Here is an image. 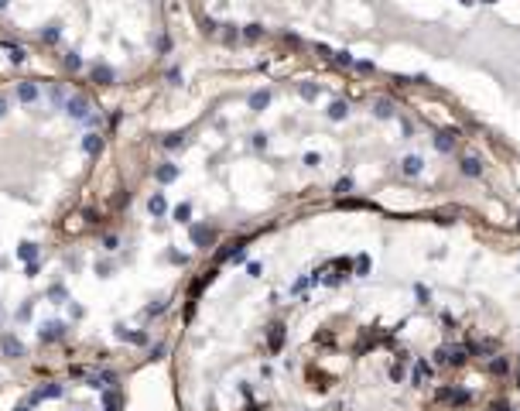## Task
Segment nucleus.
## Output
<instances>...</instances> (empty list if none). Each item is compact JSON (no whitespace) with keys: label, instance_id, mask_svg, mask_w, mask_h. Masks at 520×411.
I'll return each mask as SVG.
<instances>
[{"label":"nucleus","instance_id":"obj_19","mask_svg":"<svg viewBox=\"0 0 520 411\" xmlns=\"http://www.w3.org/2000/svg\"><path fill=\"white\" fill-rule=\"evenodd\" d=\"M448 363H465V346H452L448 349Z\"/></svg>","mask_w":520,"mask_h":411},{"label":"nucleus","instance_id":"obj_11","mask_svg":"<svg viewBox=\"0 0 520 411\" xmlns=\"http://www.w3.org/2000/svg\"><path fill=\"white\" fill-rule=\"evenodd\" d=\"M17 96H21L24 103H31V100L38 96V86H34V82H21V86H17Z\"/></svg>","mask_w":520,"mask_h":411},{"label":"nucleus","instance_id":"obj_20","mask_svg":"<svg viewBox=\"0 0 520 411\" xmlns=\"http://www.w3.org/2000/svg\"><path fill=\"white\" fill-rule=\"evenodd\" d=\"M82 147H86V151H89V154H96V151H99V147H103V140H99V137H96V134H89V137H86V140H82Z\"/></svg>","mask_w":520,"mask_h":411},{"label":"nucleus","instance_id":"obj_35","mask_svg":"<svg viewBox=\"0 0 520 411\" xmlns=\"http://www.w3.org/2000/svg\"><path fill=\"white\" fill-rule=\"evenodd\" d=\"M356 68H360L363 75H370V72H373V62H356Z\"/></svg>","mask_w":520,"mask_h":411},{"label":"nucleus","instance_id":"obj_13","mask_svg":"<svg viewBox=\"0 0 520 411\" xmlns=\"http://www.w3.org/2000/svg\"><path fill=\"white\" fill-rule=\"evenodd\" d=\"M483 171V165L476 161V158H462V175H469V178H476Z\"/></svg>","mask_w":520,"mask_h":411},{"label":"nucleus","instance_id":"obj_16","mask_svg":"<svg viewBox=\"0 0 520 411\" xmlns=\"http://www.w3.org/2000/svg\"><path fill=\"white\" fill-rule=\"evenodd\" d=\"M0 45L10 52V59H14V62H24V48H21V45H14L10 38H7V41H0Z\"/></svg>","mask_w":520,"mask_h":411},{"label":"nucleus","instance_id":"obj_29","mask_svg":"<svg viewBox=\"0 0 520 411\" xmlns=\"http://www.w3.org/2000/svg\"><path fill=\"white\" fill-rule=\"evenodd\" d=\"M226 28V41H236L240 38V31H236V24H223Z\"/></svg>","mask_w":520,"mask_h":411},{"label":"nucleus","instance_id":"obj_21","mask_svg":"<svg viewBox=\"0 0 520 411\" xmlns=\"http://www.w3.org/2000/svg\"><path fill=\"white\" fill-rule=\"evenodd\" d=\"M148 209H151V212H154V216H161V212H164V196H151Z\"/></svg>","mask_w":520,"mask_h":411},{"label":"nucleus","instance_id":"obj_6","mask_svg":"<svg viewBox=\"0 0 520 411\" xmlns=\"http://www.w3.org/2000/svg\"><path fill=\"white\" fill-rule=\"evenodd\" d=\"M69 113H72L75 120H82V117H89V103H86L82 96H72V100H69Z\"/></svg>","mask_w":520,"mask_h":411},{"label":"nucleus","instance_id":"obj_4","mask_svg":"<svg viewBox=\"0 0 520 411\" xmlns=\"http://www.w3.org/2000/svg\"><path fill=\"white\" fill-rule=\"evenodd\" d=\"M373 117H376V120H390V117H394V103H390L387 96H380V100L373 103Z\"/></svg>","mask_w":520,"mask_h":411},{"label":"nucleus","instance_id":"obj_3","mask_svg":"<svg viewBox=\"0 0 520 411\" xmlns=\"http://www.w3.org/2000/svg\"><path fill=\"white\" fill-rule=\"evenodd\" d=\"M438 401H452V405H469L472 401V394L469 391H438Z\"/></svg>","mask_w":520,"mask_h":411},{"label":"nucleus","instance_id":"obj_26","mask_svg":"<svg viewBox=\"0 0 520 411\" xmlns=\"http://www.w3.org/2000/svg\"><path fill=\"white\" fill-rule=\"evenodd\" d=\"M65 66H69V68L75 72V68H82V59H79L75 52H69V55H65Z\"/></svg>","mask_w":520,"mask_h":411},{"label":"nucleus","instance_id":"obj_34","mask_svg":"<svg viewBox=\"0 0 520 411\" xmlns=\"http://www.w3.org/2000/svg\"><path fill=\"white\" fill-rule=\"evenodd\" d=\"M202 28H206V31H209V34H213V31H216V28H219V24H216V21H213V17H206V21H202Z\"/></svg>","mask_w":520,"mask_h":411},{"label":"nucleus","instance_id":"obj_5","mask_svg":"<svg viewBox=\"0 0 520 411\" xmlns=\"http://www.w3.org/2000/svg\"><path fill=\"white\" fill-rule=\"evenodd\" d=\"M213 237H216V233H213L209 226H192V243H199V247H209V243H213Z\"/></svg>","mask_w":520,"mask_h":411},{"label":"nucleus","instance_id":"obj_37","mask_svg":"<svg viewBox=\"0 0 520 411\" xmlns=\"http://www.w3.org/2000/svg\"><path fill=\"white\" fill-rule=\"evenodd\" d=\"M246 274H250V277H257V274H260V264H257V261H253V264H246Z\"/></svg>","mask_w":520,"mask_h":411},{"label":"nucleus","instance_id":"obj_25","mask_svg":"<svg viewBox=\"0 0 520 411\" xmlns=\"http://www.w3.org/2000/svg\"><path fill=\"white\" fill-rule=\"evenodd\" d=\"M367 271H370V257L360 254V257H356V274H367Z\"/></svg>","mask_w":520,"mask_h":411},{"label":"nucleus","instance_id":"obj_24","mask_svg":"<svg viewBox=\"0 0 520 411\" xmlns=\"http://www.w3.org/2000/svg\"><path fill=\"white\" fill-rule=\"evenodd\" d=\"M188 216H192V206H188V203H182L178 209H175V219H182V223H185Z\"/></svg>","mask_w":520,"mask_h":411},{"label":"nucleus","instance_id":"obj_31","mask_svg":"<svg viewBox=\"0 0 520 411\" xmlns=\"http://www.w3.org/2000/svg\"><path fill=\"white\" fill-rule=\"evenodd\" d=\"M34 254H38L34 243H24V247H21V257H34Z\"/></svg>","mask_w":520,"mask_h":411},{"label":"nucleus","instance_id":"obj_28","mask_svg":"<svg viewBox=\"0 0 520 411\" xmlns=\"http://www.w3.org/2000/svg\"><path fill=\"white\" fill-rule=\"evenodd\" d=\"M336 192H342V196H346V192H353V178H342V182L336 185Z\"/></svg>","mask_w":520,"mask_h":411},{"label":"nucleus","instance_id":"obj_10","mask_svg":"<svg viewBox=\"0 0 520 411\" xmlns=\"http://www.w3.org/2000/svg\"><path fill=\"white\" fill-rule=\"evenodd\" d=\"M117 75H113V68L110 66H96L92 68V82H113Z\"/></svg>","mask_w":520,"mask_h":411},{"label":"nucleus","instance_id":"obj_14","mask_svg":"<svg viewBox=\"0 0 520 411\" xmlns=\"http://www.w3.org/2000/svg\"><path fill=\"white\" fill-rule=\"evenodd\" d=\"M428 377H431V367H428L425 360H418V367H414V377H411V380H414V384H425Z\"/></svg>","mask_w":520,"mask_h":411},{"label":"nucleus","instance_id":"obj_18","mask_svg":"<svg viewBox=\"0 0 520 411\" xmlns=\"http://www.w3.org/2000/svg\"><path fill=\"white\" fill-rule=\"evenodd\" d=\"M260 34H264V28H260V24H246V28H243V38H246V41H257Z\"/></svg>","mask_w":520,"mask_h":411},{"label":"nucleus","instance_id":"obj_8","mask_svg":"<svg viewBox=\"0 0 520 411\" xmlns=\"http://www.w3.org/2000/svg\"><path fill=\"white\" fill-rule=\"evenodd\" d=\"M486 370H489V374H493V377H503V374H507V370H510V363H507V356H493V360H489V367H486Z\"/></svg>","mask_w":520,"mask_h":411},{"label":"nucleus","instance_id":"obj_17","mask_svg":"<svg viewBox=\"0 0 520 411\" xmlns=\"http://www.w3.org/2000/svg\"><path fill=\"white\" fill-rule=\"evenodd\" d=\"M298 93H301L305 100H318V86H315V82H301V86H298Z\"/></svg>","mask_w":520,"mask_h":411},{"label":"nucleus","instance_id":"obj_39","mask_svg":"<svg viewBox=\"0 0 520 411\" xmlns=\"http://www.w3.org/2000/svg\"><path fill=\"white\" fill-rule=\"evenodd\" d=\"M7 3H10V0H0V10H7Z\"/></svg>","mask_w":520,"mask_h":411},{"label":"nucleus","instance_id":"obj_38","mask_svg":"<svg viewBox=\"0 0 520 411\" xmlns=\"http://www.w3.org/2000/svg\"><path fill=\"white\" fill-rule=\"evenodd\" d=\"M493 411H514V408H510V405H503V401H500V405H493Z\"/></svg>","mask_w":520,"mask_h":411},{"label":"nucleus","instance_id":"obj_12","mask_svg":"<svg viewBox=\"0 0 520 411\" xmlns=\"http://www.w3.org/2000/svg\"><path fill=\"white\" fill-rule=\"evenodd\" d=\"M267 103H271V93H267V89H260V93L250 96V110H264Z\"/></svg>","mask_w":520,"mask_h":411},{"label":"nucleus","instance_id":"obj_23","mask_svg":"<svg viewBox=\"0 0 520 411\" xmlns=\"http://www.w3.org/2000/svg\"><path fill=\"white\" fill-rule=\"evenodd\" d=\"M390 377H394V380H404V353H400V360L390 367Z\"/></svg>","mask_w":520,"mask_h":411},{"label":"nucleus","instance_id":"obj_2","mask_svg":"<svg viewBox=\"0 0 520 411\" xmlns=\"http://www.w3.org/2000/svg\"><path fill=\"white\" fill-rule=\"evenodd\" d=\"M421 168H425V161H421L418 154L400 158V171H404V175H411V178H414V175H421Z\"/></svg>","mask_w":520,"mask_h":411},{"label":"nucleus","instance_id":"obj_33","mask_svg":"<svg viewBox=\"0 0 520 411\" xmlns=\"http://www.w3.org/2000/svg\"><path fill=\"white\" fill-rule=\"evenodd\" d=\"M182 144V134H171V137H164V147H178Z\"/></svg>","mask_w":520,"mask_h":411},{"label":"nucleus","instance_id":"obj_22","mask_svg":"<svg viewBox=\"0 0 520 411\" xmlns=\"http://www.w3.org/2000/svg\"><path fill=\"white\" fill-rule=\"evenodd\" d=\"M59 34H62V28H59V24H48V28L41 31V38H45V41H55Z\"/></svg>","mask_w":520,"mask_h":411},{"label":"nucleus","instance_id":"obj_32","mask_svg":"<svg viewBox=\"0 0 520 411\" xmlns=\"http://www.w3.org/2000/svg\"><path fill=\"white\" fill-rule=\"evenodd\" d=\"M349 268H353V264H349V261H339V271H346V274H349ZM339 277H342V274H336V277H332V281H329V284H336V281H339Z\"/></svg>","mask_w":520,"mask_h":411},{"label":"nucleus","instance_id":"obj_27","mask_svg":"<svg viewBox=\"0 0 520 411\" xmlns=\"http://www.w3.org/2000/svg\"><path fill=\"white\" fill-rule=\"evenodd\" d=\"M336 62H339V66H356V59H353L349 52H339V55H336Z\"/></svg>","mask_w":520,"mask_h":411},{"label":"nucleus","instance_id":"obj_30","mask_svg":"<svg viewBox=\"0 0 520 411\" xmlns=\"http://www.w3.org/2000/svg\"><path fill=\"white\" fill-rule=\"evenodd\" d=\"M305 165H308V168H318L322 158H318V154H305Z\"/></svg>","mask_w":520,"mask_h":411},{"label":"nucleus","instance_id":"obj_15","mask_svg":"<svg viewBox=\"0 0 520 411\" xmlns=\"http://www.w3.org/2000/svg\"><path fill=\"white\" fill-rule=\"evenodd\" d=\"M175 178H178V168H175V165H161V168H157V182H175Z\"/></svg>","mask_w":520,"mask_h":411},{"label":"nucleus","instance_id":"obj_1","mask_svg":"<svg viewBox=\"0 0 520 411\" xmlns=\"http://www.w3.org/2000/svg\"><path fill=\"white\" fill-rule=\"evenodd\" d=\"M281 346H284V326L274 322V326L267 329V349H271V353H281Z\"/></svg>","mask_w":520,"mask_h":411},{"label":"nucleus","instance_id":"obj_40","mask_svg":"<svg viewBox=\"0 0 520 411\" xmlns=\"http://www.w3.org/2000/svg\"><path fill=\"white\" fill-rule=\"evenodd\" d=\"M3 110H7V103H3V100H0V113H3Z\"/></svg>","mask_w":520,"mask_h":411},{"label":"nucleus","instance_id":"obj_9","mask_svg":"<svg viewBox=\"0 0 520 411\" xmlns=\"http://www.w3.org/2000/svg\"><path fill=\"white\" fill-rule=\"evenodd\" d=\"M329 117H332V120H346V117H349V103L336 100V103L329 106Z\"/></svg>","mask_w":520,"mask_h":411},{"label":"nucleus","instance_id":"obj_7","mask_svg":"<svg viewBox=\"0 0 520 411\" xmlns=\"http://www.w3.org/2000/svg\"><path fill=\"white\" fill-rule=\"evenodd\" d=\"M455 137H459V131H445V134H438V137H435V147H438V151H452V147H455Z\"/></svg>","mask_w":520,"mask_h":411},{"label":"nucleus","instance_id":"obj_41","mask_svg":"<svg viewBox=\"0 0 520 411\" xmlns=\"http://www.w3.org/2000/svg\"><path fill=\"white\" fill-rule=\"evenodd\" d=\"M483 3H496V0H483Z\"/></svg>","mask_w":520,"mask_h":411},{"label":"nucleus","instance_id":"obj_36","mask_svg":"<svg viewBox=\"0 0 520 411\" xmlns=\"http://www.w3.org/2000/svg\"><path fill=\"white\" fill-rule=\"evenodd\" d=\"M253 144H257V147H267V134H253Z\"/></svg>","mask_w":520,"mask_h":411}]
</instances>
